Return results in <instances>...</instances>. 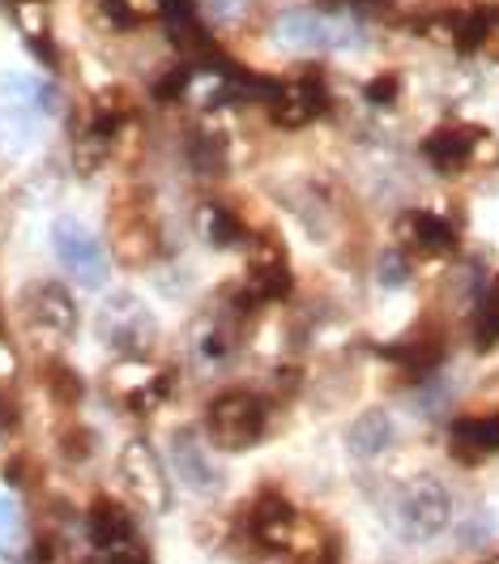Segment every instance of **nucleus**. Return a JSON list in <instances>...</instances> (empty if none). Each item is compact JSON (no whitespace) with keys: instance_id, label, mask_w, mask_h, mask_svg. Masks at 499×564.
Here are the masks:
<instances>
[{"instance_id":"1","label":"nucleus","mask_w":499,"mask_h":564,"mask_svg":"<svg viewBox=\"0 0 499 564\" xmlns=\"http://www.w3.org/2000/svg\"><path fill=\"white\" fill-rule=\"evenodd\" d=\"M265 428H269L265 403L257 394H248V390H227V394H218L209 403V410H205L209 441H214V449H227V453L252 449V444L265 437Z\"/></svg>"},{"instance_id":"2","label":"nucleus","mask_w":499,"mask_h":564,"mask_svg":"<svg viewBox=\"0 0 499 564\" xmlns=\"http://www.w3.org/2000/svg\"><path fill=\"white\" fill-rule=\"evenodd\" d=\"M52 252L65 266V274L77 279L81 286H103L107 282V248L99 244V236L77 223L73 214H60L52 223Z\"/></svg>"},{"instance_id":"3","label":"nucleus","mask_w":499,"mask_h":564,"mask_svg":"<svg viewBox=\"0 0 499 564\" xmlns=\"http://www.w3.org/2000/svg\"><path fill=\"white\" fill-rule=\"evenodd\" d=\"M273 35L295 52H342L354 43V26L325 9H282L273 22Z\"/></svg>"},{"instance_id":"4","label":"nucleus","mask_w":499,"mask_h":564,"mask_svg":"<svg viewBox=\"0 0 499 564\" xmlns=\"http://www.w3.org/2000/svg\"><path fill=\"white\" fill-rule=\"evenodd\" d=\"M453 518V496L440 480H415L406 484L397 500V530L410 543H427L435 534H444V526Z\"/></svg>"},{"instance_id":"5","label":"nucleus","mask_w":499,"mask_h":564,"mask_svg":"<svg viewBox=\"0 0 499 564\" xmlns=\"http://www.w3.org/2000/svg\"><path fill=\"white\" fill-rule=\"evenodd\" d=\"M325 108H329V81L316 65H304L291 78H282L277 99L269 103V121L277 128H304L316 116H325Z\"/></svg>"},{"instance_id":"6","label":"nucleus","mask_w":499,"mask_h":564,"mask_svg":"<svg viewBox=\"0 0 499 564\" xmlns=\"http://www.w3.org/2000/svg\"><path fill=\"white\" fill-rule=\"evenodd\" d=\"M115 471H120V484L124 492L146 509V514H162L167 505H171V484H167V471H162V462H158V453H154L146 441H128L120 449V462H115Z\"/></svg>"},{"instance_id":"7","label":"nucleus","mask_w":499,"mask_h":564,"mask_svg":"<svg viewBox=\"0 0 499 564\" xmlns=\"http://www.w3.org/2000/svg\"><path fill=\"white\" fill-rule=\"evenodd\" d=\"M478 155L487 162L499 159V146L487 137V133H478V128H461V124H453V128H435V133L422 137V159L431 162L440 176H461Z\"/></svg>"},{"instance_id":"8","label":"nucleus","mask_w":499,"mask_h":564,"mask_svg":"<svg viewBox=\"0 0 499 564\" xmlns=\"http://www.w3.org/2000/svg\"><path fill=\"white\" fill-rule=\"evenodd\" d=\"M99 334L103 342L124 351V356H141L146 347L154 342V317L150 308L133 295H112L99 313Z\"/></svg>"},{"instance_id":"9","label":"nucleus","mask_w":499,"mask_h":564,"mask_svg":"<svg viewBox=\"0 0 499 564\" xmlns=\"http://www.w3.org/2000/svg\"><path fill=\"white\" fill-rule=\"evenodd\" d=\"M26 322L47 342H69L77 329V304L60 282H38L26 295Z\"/></svg>"},{"instance_id":"10","label":"nucleus","mask_w":499,"mask_h":564,"mask_svg":"<svg viewBox=\"0 0 499 564\" xmlns=\"http://www.w3.org/2000/svg\"><path fill=\"white\" fill-rule=\"evenodd\" d=\"M112 390L120 394V403L128 406V410L146 415V410H154V406L167 398L171 381H167V372H158V368L146 363L141 356H128V360L112 372Z\"/></svg>"},{"instance_id":"11","label":"nucleus","mask_w":499,"mask_h":564,"mask_svg":"<svg viewBox=\"0 0 499 564\" xmlns=\"http://www.w3.org/2000/svg\"><path fill=\"white\" fill-rule=\"evenodd\" d=\"M248 526H252V534H257V543H261L265 552H286V548L295 543L299 514H295V505H291L286 496H277V492H261V496L252 500Z\"/></svg>"},{"instance_id":"12","label":"nucleus","mask_w":499,"mask_h":564,"mask_svg":"<svg viewBox=\"0 0 499 564\" xmlns=\"http://www.w3.org/2000/svg\"><path fill=\"white\" fill-rule=\"evenodd\" d=\"M291 266H286V252L277 248L273 240L257 244L252 248V261H248V295L257 300V304H265V300H286L291 295Z\"/></svg>"},{"instance_id":"13","label":"nucleus","mask_w":499,"mask_h":564,"mask_svg":"<svg viewBox=\"0 0 499 564\" xmlns=\"http://www.w3.org/2000/svg\"><path fill=\"white\" fill-rule=\"evenodd\" d=\"M86 530H90V543L99 548V552H120V548H128L133 543V534H137V526L128 518V509L112 500V496H103V500H94L90 505V514H86Z\"/></svg>"},{"instance_id":"14","label":"nucleus","mask_w":499,"mask_h":564,"mask_svg":"<svg viewBox=\"0 0 499 564\" xmlns=\"http://www.w3.org/2000/svg\"><path fill=\"white\" fill-rule=\"evenodd\" d=\"M115 252L128 266H146L158 252V227H154L150 210H124V218H115Z\"/></svg>"},{"instance_id":"15","label":"nucleus","mask_w":499,"mask_h":564,"mask_svg":"<svg viewBox=\"0 0 499 564\" xmlns=\"http://www.w3.org/2000/svg\"><path fill=\"white\" fill-rule=\"evenodd\" d=\"M457 458H491L499 449V415H465L449 432Z\"/></svg>"},{"instance_id":"16","label":"nucleus","mask_w":499,"mask_h":564,"mask_svg":"<svg viewBox=\"0 0 499 564\" xmlns=\"http://www.w3.org/2000/svg\"><path fill=\"white\" fill-rule=\"evenodd\" d=\"M171 444H175V449H171V458H175L180 480H184L192 492H214V487H218V466L209 462V453L192 441L189 432H180Z\"/></svg>"},{"instance_id":"17","label":"nucleus","mask_w":499,"mask_h":564,"mask_svg":"<svg viewBox=\"0 0 499 564\" xmlns=\"http://www.w3.org/2000/svg\"><path fill=\"white\" fill-rule=\"evenodd\" d=\"M393 444V419L384 410H363L350 428H345V449L354 458H381Z\"/></svg>"},{"instance_id":"18","label":"nucleus","mask_w":499,"mask_h":564,"mask_svg":"<svg viewBox=\"0 0 499 564\" xmlns=\"http://www.w3.org/2000/svg\"><path fill=\"white\" fill-rule=\"evenodd\" d=\"M410 240L419 244L422 252H431V257H449L457 248V227L435 210H419L410 218Z\"/></svg>"},{"instance_id":"19","label":"nucleus","mask_w":499,"mask_h":564,"mask_svg":"<svg viewBox=\"0 0 499 564\" xmlns=\"http://www.w3.org/2000/svg\"><path fill=\"white\" fill-rule=\"evenodd\" d=\"M189 155H192L196 171H201L205 180H218L230 162L227 159V137H223V133H209V128H201V133L192 137Z\"/></svg>"},{"instance_id":"20","label":"nucleus","mask_w":499,"mask_h":564,"mask_svg":"<svg viewBox=\"0 0 499 564\" xmlns=\"http://www.w3.org/2000/svg\"><path fill=\"white\" fill-rule=\"evenodd\" d=\"M201 227H205V240L214 244V248H235V244H243V223H239V214L227 210V205H205V214H201Z\"/></svg>"},{"instance_id":"21","label":"nucleus","mask_w":499,"mask_h":564,"mask_svg":"<svg viewBox=\"0 0 499 564\" xmlns=\"http://www.w3.org/2000/svg\"><path fill=\"white\" fill-rule=\"evenodd\" d=\"M0 94L18 108H35V112H52V86L38 78H26V74H9L0 81Z\"/></svg>"},{"instance_id":"22","label":"nucleus","mask_w":499,"mask_h":564,"mask_svg":"<svg viewBox=\"0 0 499 564\" xmlns=\"http://www.w3.org/2000/svg\"><path fill=\"white\" fill-rule=\"evenodd\" d=\"M474 342L478 351H491L499 342V282H491L474 304Z\"/></svg>"},{"instance_id":"23","label":"nucleus","mask_w":499,"mask_h":564,"mask_svg":"<svg viewBox=\"0 0 499 564\" xmlns=\"http://www.w3.org/2000/svg\"><path fill=\"white\" fill-rule=\"evenodd\" d=\"M167 0H103V13L112 18L115 26H141V22H154L162 18Z\"/></svg>"},{"instance_id":"24","label":"nucleus","mask_w":499,"mask_h":564,"mask_svg":"<svg viewBox=\"0 0 499 564\" xmlns=\"http://www.w3.org/2000/svg\"><path fill=\"white\" fill-rule=\"evenodd\" d=\"M397 360L406 363L410 372H427V368H435L440 363V338L435 334H422V338H410V342H397V351H393Z\"/></svg>"},{"instance_id":"25","label":"nucleus","mask_w":499,"mask_h":564,"mask_svg":"<svg viewBox=\"0 0 499 564\" xmlns=\"http://www.w3.org/2000/svg\"><path fill=\"white\" fill-rule=\"evenodd\" d=\"M363 94H367V103H376V108H388V103L401 94V78H397V74H381V78L367 81V90H363Z\"/></svg>"},{"instance_id":"26","label":"nucleus","mask_w":499,"mask_h":564,"mask_svg":"<svg viewBox=\"0 0 499 564\" xmlns=\"http://www.w3.org/2000/svg\"><path fill=\"white\" fill-rule=\"evenodd\" d=\"M406 274H410L406 257H401L397 248H388V252L381 257V282H384V286H401V282H406Z\"/></svg>"},{"instance_id":"27","label":"nucleus","mask_w":499,"mask_h":564,"mask_svg":"<svg viewBox=\"0 0 499 564\" xmlns=\"http://www.w3.org/2000/svg\"><path fill=\"white\" fill-rule=\"evenodd\" d=\"M18 526H22V518H18V505H13L9 496H0V548H4V552L13 548Z\"/></svg>"},{"instance_id":"28","label":"nucleus","mask_w":499,"mask_h":564,"mask_svg":"<svg viewBox=\"0 0 499 564\" xmlns=\"http://www.w3.org/2000/svg\"><path fill=\"white\" fill-rule=\"evenodd\" d=\"M205 13L214 22H239L243 18V0H205Z\"/></svg>"},{"instance_id":"29","label":"nucleus","mask_w":499,"mask_h":564,"mask_svg":"<svg viewBox=\"0 0 499 564\" xmlns=\"http://www.w3.org/2000/svg\"><path fill=\"white\" fill-rule=\"evenodd\" d=\"M52 390H60L69 403H73V398H81V381H77L73 372H65V368H56V372H52Z\"/></svg>"},{"instance_id":"30","label":"nucleus","mask_w":499,"mask_h":564,"mask_svg":"<svg viewBox=\"0 0 499 564\" xmlns=\"http://www.w3.org/2000/svg\"><path fill=\"white\" fill-rule=\"evenodd\" d=\"M9 372H13V356L9 347H0V381H9Z\"/></svg>"}]
</instances>
